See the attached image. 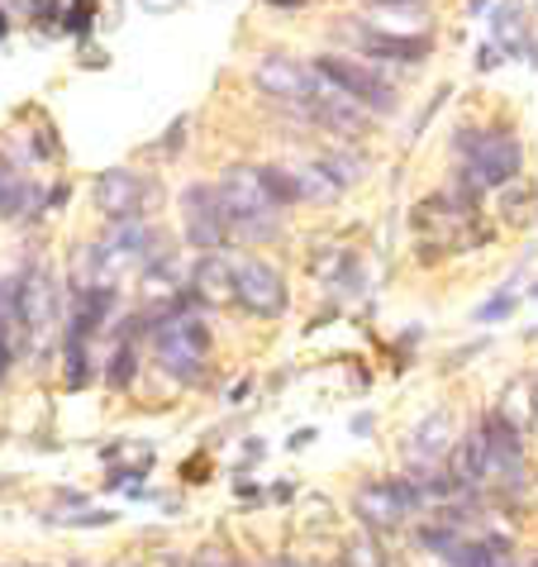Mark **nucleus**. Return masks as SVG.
Returning a JSON list of instances; mask_svg holds the SVG:
<instances>
[{
  "label": "nucleus",
  "mask_w": 538,
  "mask_h": 567,
  "mask_svg": "<svg viewBox=\"0 0 538 567\" xmlns=\"http://www.w3.org/2000/svg\"><path fill=\"white\" fill-rule=\"evenodd\" d=\"M96 20V6H91V0H72V10H68V29H76V34H82V29Z\"/></svg>",
  "instance_id": "nucleus-22"
},
{
  "label": "nucleus",
  "mask_w": 538,
  "mask_h": 567,
  "mask_svg": "<svg viewBox=\"0 0 538 567\" xmlns=\"http://www.w3.org/2000/svg\"><path fill=\"white\" fill-rule=\"evenodd\" d=\"M10 362H14V349L6 339H0V382H6V372H10Z\"/></svg>",
  "instance_id": "nucleus-28"
},
{
  "label": "nucleus",
  "mask_w": 538,
  "mask_h": 567,
  "mask_svg": "<svg viewBox=\"0 0 538 567\" xmlns=\"http://www.w3.org/2000/svg\"><path fill=\"white\" fill-rule=\"evenodd\" d=\"M500 62H505V53L496 49V43H482V49H477V72H496Z\"/></svg>",
  "instance_id": "nucleus-23"
},
{
  "label": "nucleus",
  "mask_w": 538,
  "mask_h": 567,
  "mask_svg": "<svg viewBox=\"0 0 538 567\" xmlns=\"http://www.w3.org/2000/svg\"><path fill=\"white\" fill-rule=\"evenodd\" d=\"M14 324L24 329L29 343H43L53 334L58 324V277L49 267H29L20 277V315H14Z\"/></svg>",
  "instance_id": "nucleus-8"
},
{
  "label": "nucleus",
  "mask_w": 538,
  "mask_h": 567,
  "mask_svg": "<svg viewBox=\"0 0 538 567\" xmlns=\"http://www.w3.org/2000/svg\"><path fill=\"white\" fill-rule=\"evenodd\" d=\"M110 567H138V563H110Z\"/></svg>",
  "instance_id": "nucleus-33"
},
{
  "label": "nucleus",
  "mask_w": 538,
  "mask_h": 567,
  "mask_svg": "<svg viewBox=\"0 0 538 567\" xmlns=\"http://www.w3.org/2000/svg\"><path fill=\"white\" fill-rule=\"evenodd\" d=\"M353 39H358V49L376 58V62H424L434 53V39L430 34H382V29H353Z\"/></svg>",
  "instance_id": "nucleus-11"
},
{
  "label": "nucleus",
  "mask_w": 538,
  "mask_h": 567,
  "mask_svg": "<svg viewBox=\"0 0 538 567\" xmlns=\"http://www.w3.org/2000/svg\"><path fill=\"white\" fill-rule=\"evenodd\" d=\"M34 567H43V563H34Z\"/></svg>",
  "instance_id": "nucleus-35"
},
{
  "label": "nucleus",
  "mask_w": 538,
  "mask_h": 567,
  "mask_svg": "<svg viewBox=\"0 0 538 567\" xmlns=\"http://www.w3.org/2000/svg\"><path fill=\"white\" fill-rule=\"evenodd\" d=\"M134 372H138V353H134V343H120L115 353H110V368H105V382L115 386V391H124L134 382Z\"/></svg>",
  "instance_id": "nucleus-20"
},
{
  "label": "nucleus",
  "mask_w": 538,
  "mask_h": 567,
  "mask_svg": "<svg viewBox=\"0 0 538 567\" xmlns=\"http://www.w3.org/2000/svg\"><path fill=\"white\" fill-rule=\"evenodd\" d=\"M192 567H239V563H225V558L215 554V548H205V554H200V558H196Z\"/></svg>",
  "instance_id": "nucleus-26"
},
{
  "label": "nucleus",
  "mask_w": 538,
  "mask_h": 567,
  "mask_svg": "<svg viewBox=\"0 0 538 567\" xmlns=\"http://www.w3.org/2000/svg\"><path fill=\"white\" fill-rule=\"evenodd\" d=\"M182 219H186V239L200 254H219L229 239V225H225V210H219V192L215 186H186L182 192Z\"/></svg>",
  "instance_id": "nucleus-9"
},
{
  "label": "nucleus",
  "mask_w": 538,
  "mask_h": 567,
  "mask_svg": "<svg viewBox=\"0 0 538 567\" xmlns=\"http://www.w3.org/2000/svg\"><path fill=\"white\" fill-rule=\"evenodd\" d=\"M215 192H219V210H225L229 234H244V239H258V244L277 234V206L262 192L258 167H229Z\"/></svg>",
  "instance_id": "nucleus-1"
},
{
  "label": "nucleus",
  "mask_w": 538,
  "mask_h": 567,
  "mask_svg": "<svg viewBox=\"0 0 538 567\" xmlns=\"http://www.w3.org/2000/svg\"><path fill=\"white\" fill-rule=\"evenodd\" d=\"M457 157H463V182L472 192H500V186H510L519 177V167H525V148L515 144L510 134H482V130H463L453 138Z\"/></svg>",
  "instance_id": "nucleus-2"
},
{
  "label": "nucleus",
  "mask_w": 538,
  "mask_h": 567,
  "mask_svg": "<svg viewBox=\"0 0 538 567\" xmlns=\"http://www.w3.org/2000/svg\"><path fill=\"white\" fill-rule=\"evenodd\" d=\"M177 296V272H172V258H153L144 272V301H172Z\"/></svg>",
  "instance_id": "nucleus-18"
},
{
  "label": "nucleus",
  "mask_w": 538,
  "mask_h": 567,
  "mask_svg": "<svg viewBox=\"0 0 538 567\" xmlns=\"http://www.w3.org/2000/svg\"><path fill=\"white\" fill-rule=\"evenodd\" d=\"M258 177H262V192L272 196V206H296L300 192H296V177H291V167H258Z\"/></svg>",
  "instance_id": "nucleus-19"
},
{
  "label": "nucleus",
  "mask_w": 538,
  "mask_h": 567,
  "mask_svg": "<svg viewBox=\"0 0 538 567\" xmlns=\"http://www.w3.org/2000/svg\"><path fill=\"white\" fill-rule=\"evenodd\" d=\"M430 506H424V492L415 486V477H395V482H368V486H358V496H353V515L368 525L372 534H382V529H401L405 525V515H424Z\"/></svg>",
  "instance_id": "nucleus-4"
},
{
  "label": "nucleus",
  "mask_w": 538,
  "mask_h": 567,
  "mask_svg": "<svg viewBox=\"0 0 538 567\" xmlns=\"http://www.w3.org/2000/svg\"><path fill=\"white\" fill-rule=\"evenodd\" d=\"M500 315H510V296H500V301H490L477 310V320H500Z\"/></svg>",
  "instance_id": "nucleus-24"
},
{
  "label": "nucleus",
  "mask_w": 538,
  "mask_h": 567,
  "mask_svg": "<svg viewBox=\"0 0 538 567\" xmlns=\"http://www.w3.org/2000/svg\"><path fill=\"white\" fill-rule=\"evenodd\" d=\"M272 6H300V0H272Z\"/></svg>",
  "instance_id": "nucleus-31"
},
{
  "label": "nucleus",
  "mask_w": 538,
  "mask_h": 567,
  "mask_svg": "<svg viewBox=\"0 0 538 567\" xmlns=\"http://www.w3.org/2000/svg\"><path fill=\"white\" fill-rule=\"evenodd\" d=\"M239 567H244V563H239Z\"/></svg>",
  "instance_id": "nucleus-37"
},
{
  "label": "nucleus",
  "mask_w": 538,
  "mask_h": 567,
  "mask_svg": "<svg viewBox=\"0 0 538 567\" xmlns=\"http://www.w3.org/2000/svg\"><path fill=\"white\" fill-rule=\"evenodd\" d=\"M457 424L448 411H434V415H424L415 424V434H410V458H420V463H438V458H448L453 444H457Z\"/></svg>",
  "instance_id": "nucleus-12"
},
{
  "label": "nucleus",
  "mask_w": 538,
  "mask_h": 567,
  "mask_svg": "<svg viewBox=\"0 0 538 567\" xmlns=\"http://www.w3.org/2000/svg\"><path fill=\"white\" fill-rule=\"evenodd\" d=\"M58 14H62V10H58V0H34V20H39V24L58 20Z\"/></svg>",
  "instance_id": "nucleus-25"
},
{
  "label": "nucleus",
  "mask_w": 538,
  "mask_h": 567,
  "mask_svg": "<svg viewBox=\"0 0 538 567\" xmlns=\"http://www.w3.org/2000/svg\"><path fill=\"white\" fill-rule=\"evenodd\" d=\"M6 29H10V20H6V14H0V39H6Z\"/></svg>",
  "instance_id": "nucleus-30"
},
{
  "label": "nucleus",
  "mask_w": 538,
  "mask_h": 567,
  "mask_svg": "<svg viewBox=\"0 0 538 567\" xmlns=\"http://www.w3.org/2000/svg\"><path fill=\"white\" fill-rule=\"evenodd\" d=\"M277 567H300V563H291V558H281V563H277Z\"/></svg>",
  "instance_id": "nucleus-32"
},
{
  "label": "nucleus",
  "mask_w": 538,
  "mask_h": 567,
  "mask_svg": "<svg viewBox=\"0 0 538 567\" xmlns=\"http://www.w3.org/2000/svg\"><path fill=\"white\" fill-rule=\"evenodd\" d=\"M534 567H538V563H534Z\"/></svg>",
  "instance_id": "nucleus-36"
},
{
  "label": "nucleus",
  "mask_w": 538,
  "mask_h": 567,
  "mask_svg": "<svg viewBox=\"0 0 538 567\" xmlns=\"http://www.w3.org/2000/svg\"><path fill=\"white\" fill-rule=\"evenodd\" d=\"M348 567H386V558L372 539H358L353 548H348Z\"/></svg>",
  "instance_id": "nucleus-21"
},
{
  "label": "nucleus",
  "mask_w": 538,
  "mask_h": 567,
  "mask_svg": "<svg viewBox=\"0 0 538 567\" xmlns=\"http://www.w3.org/2000/svg\"><path fill=\"white\" fill-rule=\"evenodd\" d=\"M234 301L248 315H258V320H277L287 310V281H281L272 262L244 258V262H234Z\"/></svg>",
  "instance_id": "nucleus-6"
},
{
  "label": "nucleus",
  "mask_w": 538,
  "mask_h": 567,
  "mask_svg": "<svg viewBox=\"0 0 538 567\" xmlns=\"http://www.w3.org/2000/svg\"><path fill=\"white\" fill-rule=\"evenodd\" d=\"M153 343H157V368L177 382H196L210 353V334L196 315H172V320L153 324Z\"/></svg>",
  "instance_id": "nucleus-3"
},
{
  "label": "nucleus",
  "mask_w": 538,
  "mask_h": 567,
  "mask_svg": "<svg viewBox=\"0 0 538 567\" xmlns=\"http://www.w3.org/2000/svg\"><path fill=\"white\" fill-rule=\"evenodd\" d=\"M482 6H490V0H467V10H472V14H477Z\"/></svg>",
  "instance_id": "nucleus-29"
},
{
  "label": "nucleus",
  "mask_w": 538,
  "mask_h": 567,
  "mask_svg": "<svg viewBox=\"0 0 538 567\" xmlns=\"http://www.w3.org/2000/svg\"><path fill=\"white\" fill-rule=\"evenodd\" d=\"M306 110H310L314 124H324V130H334V134H348V138L368 130V110L353 105L348 96H339V91H320V96H314Z\"/></svg>",
  "instance_id": "nucleus-13"
},
{
  "label": "nucleus",
  "mask_w": 538,
  "mask_h": 567,
  "mask_svg": "<svg viewBox=\"0 0 538 567\" xmlns=\"http://www.w3.org/2000/svg\"><path fill=\"white\" fill-rule=\"evenodd\" d=\"M291 177H296V192H300V200H334V196H339V182L329 177V172H324L320 163L291 167Z\"/></svg>",
  "instance_id": "nucleus-17"
},
{
  "label": "nucleus",
  "mask_w": 538,
  "mask_h": 567,
  "mask_svg": "<svg viewBox=\"0 0 538 567\" xmlns=\"http://www.w3.org/2000/svg\"><path fill=\"white\" fill-rule=\"evenodd\" d=\"M39 200V192L29 182H20L10 167H0V219H14V215H29V206Z\"/></svg>",
  "instance_id": "nucleus-16"
},
{
  "label": "nucleus",
  "mask_w": 538,
  "mask_h": 567,
  "mask_svg": "<svg viewBox=\"0 0 538 567\" xmlns=\"http://www.w3.org/2000/svg\"><path fill=\"white\" fill-rule=\"evenodd\" d=\"M138 6H144L148 14H167V10H177L182 0H138Z\"/></svg>",
  "instance_id": "nucleus-27"
},
{
  "label": "nucleus",
  "mask_w": 538,
  "mask_h": 567,
  "mask_svg": "<svg viewBox=\"0 0 538 567\" xmlns=\"http://www.w3.org/2000/svg\"><path fill=\"white\" fill-rule=\"evenodd\" d=\"M534 296H538V287H534Z\"/></svg>",
  "instance_id": "nucleus-34"
},
{
  "label": "nucleus",
  "mask_w": 538,
  "mask_h": 567,
  "mask_svg": "<svg viewBox=\"0 0 538 567\" xmlns=\"http://www.w3.org/2000/svg\"><path fill=\"white\" fill-rule=\"evenodd\" d=\"M144 196H148V186L130 167H110L105 177L96 182V206L105 210V219H115V225L144 215Z\"/></svg>",
  "instance_id": "nucleus-10"
},
{
  "label": "nucleus",
  "mask_w": 538,
  "mask_h": 567,
  "mask_svg": "<svg viewBox=\"0 0 538 567\" xmlns=\"http://www.w3.org/2000/svg\"><path fill=\"white\" fill-rule=\"evenodd\" d=\"M314 72H320L324 86H334L339 96H348L362 110H372V115H391V110H395V86L386 82V76H376L368 62L324 53V58H314Z\"/></svg>",
  "instance_id": "nucleus-5"
},
{
  "label": "nucleus",
  "mask_w": 538,
  "mask_h": 567,
  "mask_svg": "<svg viewBox=\"0 0 538 567\" xmlns=\"http://www.w3.org/2000/svg\"><path fill=\"white\" fill-rule=\"evenodd\" d=\"M192 296L205 306H229L234 301V262H225L219 254H205L192 272Z\"/></svg>",
  "instance_id": "nucleus-14"
},
{
  "label": "nucleus",
  "mask_w": 538,
  "mask_h": 567,
  "mask_svg": "<svg viewBox=\"0 0 538 567\" xmlns=\"http://www.w3.org/2000/svg\"><path fill=\"white\" fill-rule=\"evenodd\" d=\"M490 34H496L500 53H529V20H525V10H519L515 0L496 6V14H490Z\"/></svg>",
  "instance_id": "nucleus-15"
},
{
  "label": "nucleus",
  "mask_w": 538,
  "mask_h": 567,
  "mask_svg": "<svg viewBox=\"0 0 538 567\" xmlns=\"http://www.w3.org/2000/svg\"><path fill=\"white\" fill-rule=\"evenodd\" d=\"M252 82H258L262 96H272V101H296V105H310V101L324 91L320 72L306 68V62H296V58H287V53H267L258 68H252Z\"/></svg>",
  "instance_id": "nucleus-7"
}]
</instances>
